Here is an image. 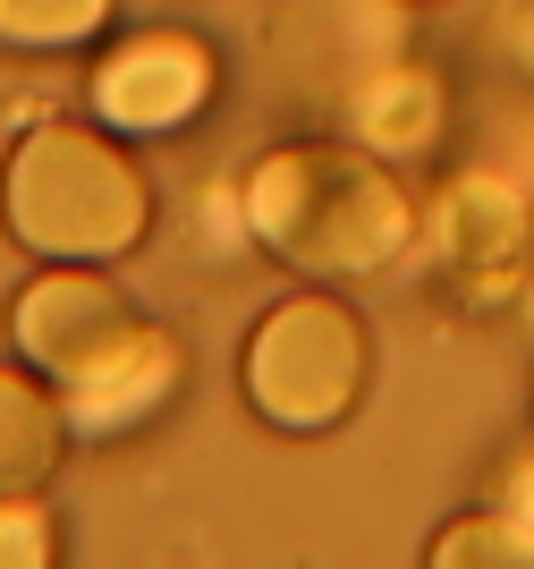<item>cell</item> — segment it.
I'll use <instances>...</instances> for the list:
<instances>
[{"mask_svg":"<svg viewBox=\"0 0 534 569\" xmlns=\"http://www.w3.org/2000/svg\"><path fill=\"white\" fill-rule=\"evenodd\" d=\"M60 561V527L43 493H0V569H51Z\"/></svg>","mask_w":534,"mask_h":569,"instance_id":"cell-10","label":"cell"},{"mask_svg":"<svg viewBox=\"0 0 534 569\" xmlns=\"http://www.w3.org/2000/svg\"><path fill=\"white\" fill-rule=\"evenodd\" d=\"M9 349L60 391L77 433H128L187 382V349L144 323L93 263H43L9 298Z\"/></svg>","mask_w":534,"mask_h":569,"instance_id":"cell-1","label":"cell"},{"mask_svg":"<svg viewBox=\"0 0 534 569\" xmlns=\"http://www.w3.org/2000/svg\"><path fill=\"white\" fill-rule=\"evenodd\" d=\"M212 102V51L179 26L128 34L111 43V60L93 69V111L111 137H170Z\"/></svg>","mask_w":534,"mask_h":569,"instance_id":"cell-5","label":"cell"},{"mask_svg":"<svg viewBox=\"0 0 534 569\" xmlns=\"http://www.w3.org/2000/svg\"><path fill=\"white\" fill-rule=\"evenodd\" d=\"M442 238H450V272H459L466 298H501L534 263V221L501 179H459L442 196Z\"/></svg>","mask_w":534,"mask_h":569,"instance_id":"cell-6","label":"cell"},{"mask_svg":"<svg viewBox=\"0 0 534 569\" xmlns=\"http://www.w3.org/2000/svg\"><path fill=\"white\" fill-rule=\"evenodd\" d=\"M111 26V0H0V51H77Z\"/></svg>","mask_w":534,"mask_h":569,"instance_id":"cell-8","label":"cell"},{"mask_svg":"<svg viewBox=\"0 0 534 569\" xmlns=\"http://www.w3.org/2000/svg\"><path fill=\"white\" fill-rule=\"evenodd\" d=\"M69 408L43 375L0 366V493H43L69 459Z\"/></svg>","mask_w":534,"mask_h":569,"instance_id":"cell-7","label":"cell"},{"mask_svg":"<svg viewBox=\"0 0 534 569\" xmlns=\"http://www.w3.org/2000/svg\"><path fill=\"white\" fill-rule=\"evenodd\" d=\"M407 9H433V0H407Z\"/></svg>","mask_w":534,"mask_h":569,"instance_id":"cell-12","label":"cell"},{"mask_svg":"<svg viewBox=\"0 0 534 569\" xmlns=\"http://www.w3.org/2000/svg\"><path fill=\"white\" fill-rule=\"evenodd\" d=\"M0 230L34 263H119L153 230V188L111 128L43 119L0 162Z\"/></svg>","mask_w":534,"mask_h":569,"instance_id":"cell-3","label":"cell"},{"mask_svg":"<svg viewBox=\"0 0 534 569\" xmlns=\"http://www.w3.org/2000/svg\"><path fill=\"white\" fill-rule=\"evenodd\" d=\"M492 510H510L517 527H534V451H517L510 468H501V501Z\"/></svg>","mask_w":534,"mask_h":569,"instance_id":"cell-11","label":"cell"},{"mask_svg":"<svg viewBox=\"0 0 534 569\" xmlns=\"http://www.w3.org/2000/svg\"><path fill=\"white\" fill-rule=\"evenodd\" d=\"M433 569H534V527H517L510 510H475V519H450L433 545Z\"/></svg>","mask_w":534,"mask_h":569,"instance_id":"cell-9","label":"cell"},{"mask_svg":"<svg viewBox=\"0 0 534 569\" xmlns=\"http://www.w3.org/2000/svg\"><path fill=\"white\" fill-rule=\"evenodd\" d=\"M246 230L272 263H289L305 281H365L407 256L416 196L365 144L298 137L246 170Z\"/></svg>","mask_w":534,"mask_h":569,"instance_id":"cell-2","label":"cell"},{"mask_svg":"<svg viewBox=\"0 0 534 569\" xmlns=\"http://www.w3.org/2000/svg\"><path fill=\"white\" fill-rule=\"evenodd\" d=\"M365 323H356L349 298H331L323 281L280 298L255 323L246 357H238V382H246V408H255L272 433L289 442H314V433L349 426L356 400H365Z\"/></svg>","mask_w":534,"mask_h":569,"instance_id":"cell-4","label":"cell"}]
</instances>
